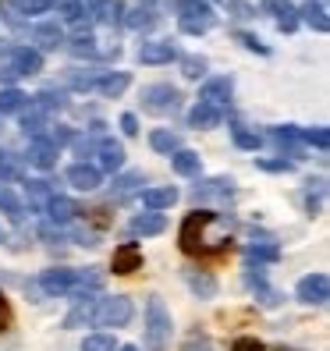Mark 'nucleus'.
<instances>
[{"instance_id": "obj_1", "label": "nucleus", "mask_w": 330, "mask_h": 351, "mask_svg": "<svg viewBox=\"0 0 330 351\" xmlns=\"http://www.w3.org/2000/svg\"><path fill=\"white\" fill-rule=\"evenodd\" d=\"M220 213L213 210H196L181 220V231H178V241H181V252L189 256H210V252H224L228 249V234H210L213 227H220Z\"/></svg>"}, {"instance_id": "obj_2", "label": "nucleus", "mask_w": 330, "mask_h": 351, "mask_svg": "<svg viewBox=\"0 0 330 351\" xmlns=\"http://www.w3.org/2000/svg\"><path fill=\"white\" fill-rule=\"evenodd\" d=\"M171 313H167V305H163V298L150 295L146 298V330H142V337H146V348L150 351H167L171 344Z\"/></svg>"}, {"instance_id": "obj_3", "label": "nucleus", "mask_w": 330, "mask_h": 351, "mask_svg": "<svg viewBox=\"0 0 330 351\" xmlns=\"http://www.w3.org/2000/svg\"><path fill=\"white\" fill-rule=\"evenodd\" d=\"M178 11V25L185 36H206L217 25V11L206 0H171Z\"/></svg>"}, {"instance_id": "obj_4", "label": "nucleus", "mask_w": 330, "mask_h": 351, "mask_svg": "<svg viewBox=\"0 0 330 351\" xmlns=\"http://www.w3.org/2000/svg\"><path fill=\"white\" fill-rule=\"evenodd\" d=\"M132 316H135L132 298H125V295L99 298L96 313H93V326H114V330H121V326H128V323H132Z\"/></svg>"}, {"instance_id": "obj_5", "label": "nucleus", "mask_w": 330, "mask_h": 351, "mask_svg": "<svg viewBox=\"0 0 330 351\" xmlns=\"http://www.w3.org/2000/svg\"><path fill=\"white\" fill-rule=\"evenodd\" d=\"M178 107H181V93L174 86H167V82H156V86L142 89V110L146 114L163 117V114H174Z\"/></svg>"}, {"instance_id": "obj_6", "label": "nucleus", "mask_w": 330, "mask_h": 351, "mask_svg": "<svg viewBox=\"0 0 330 351\" xmlns=\"http://www.w3.org/2000/svg\"><path fill=\"white\" fill-rule=\"evenodd\" d=\"M295 298L302 305H327L330 302V277L327 274H309L298 280L295 287Z\"/></svg>"}, {"instance_id": "obj_7", "label": "nucleus", "mask_w": 330, "mask_h": 351, "mask_svg": "<svg viewBox=\"0 0 330 351\" xmlns=\"http://www.w3.org/2000/svg\"><path fill=\"white\" fill-rule=\"evenodd\" d=\"M231 93H235V82H231L228 75L206 78L202 89H199V103H210V107L224 110V103H231Z\"/></svg>"}, {"instance_id": "obj_8", "label": "nucleus", "mask_w": 330, "mask_h": 351, "mask_svg": "<svg viewBox=\"0 0 330 351\" xmlns=\"http://www.w3.org/2000/svg\"><path fill=\"white\" fill-rule=\"evenodd\" d=\"M259 11L277 18L281 32H295L298 29V8L292 4V0H259Z\"/></svg>"}, {"instance_id": "obj_9", "label": "nucleus", "mask_w": 330, "mask_h": 351, "mask_svg": "<svg viewBox=\"0 0 330 351\" xmlns=\"http://www.w3.org/2000/svg\"><path fill=\"white\" fill-rule=\"evenodd\" d=\"M68 184L71 189H78V192H96L99 184H103V171L96 167V163H71L68 167Z\"/></svg>"}, {"instance_id": "obj_10", "label": "nucleus", "mask_w": 330, "mask_h": 351, "mask_svg": "<svg viewBox=\"0 0 330 351\" xmlns=\"http://www.w3.org/2000/svg\"><path fill=\"white\" fill-rule=\"evenodd\" d=\"M171 60H178V47L171 43V39H153V43H142L139 47V64H171Z\"/></svg>"}, {"instance_id": "obj_11", "label": "nucleus", "mask_w": 330, "mask_h": 351, "mask_svg": "<svg viewBox=\"0 0 330 351\" xmlns=\"http://www.w3.org/2000/svg\"><path fill=\"white\" fill-rule=\"evenodd\" d=\"M57 156H60V149L54 146L47 135H43V138H32V142H29V153H25V160L32 163L36 171H54V167H57Z\"/></svg>"}, {"instance_id": "obj_12", "label": "nucleus", "mask_w": 330, "mask_h": 351, "mask_svg": "<svg viewBox=\"0 0 330 351\" xmlns=\"http://www.w3.org/2000/svg\"><path fill=\"white\" fill-rule=\"evenodd\" d=\"M110 266H114V274H121V277H128V274L142 270V249H139L135 241H121L117 249H114Z\"/></svg>"}, {"instance_id": "obj_13", "label": "nucleus", "mask_w": 330, "mask_h": 351, "mask_svg": "<svg viewBox=\"0 0 330 351\" xmlns=\"http://www.w3.org/2000/svg\"><path fill=\"white\" fill-rule=\"evenodd\" d=\"M39 287H43V295L50 298H64L75 291V270H47L39 277Z\"/></svg>"}, {"instance_id": "obj_14", "label": "nucleus", "mask_w": 330, "mask_h": 351, "mask_svg": "<svg viewBox=\"0 0 330 351\" xmlns=\"http://www.w3.org/2000/svg\"><path fill=\"white\" fill-rule=\"evenodd\" d=\"M47 128H50V114L39 107L36 99H29V103H25V110H22V132L32 135V138H43Z\"/></svg>"}, {"instance_id": "obj_15", "label": "nucleus", "mask_w": 330, "mask_h": 351, "mask_svg": "<svg viewBox=\"0 0 330 351\" xmlns=\"http://www.w3.org/2000/svg\"><path fill=\"white\" fill-rule=\"evenodd\" d=\"M89 14L99 25L117 29L121 22H125V4H121V0H96V4H89Z\"/></svg>"}, {"instance_id": "obj_16", "label": "nucleus", "mask_w": 330, "mask_h": 351, "mask_svg": "<svg viewBox=\"0 0 330 351\" xmlns=\"http://www.w3.org/2000/svg\"><path fill=\"white\" fill-rule=\"evenodd\" d=\"M22 75V57H18V47H4L0 50V89H11Z\"/></svg>"}, {"instance_id": "obj_17", "label": "nucleus", "mask_w": 330, "mask_h": 351, "mask_svg": "<svg viewBox=\"0 0 330 351\" xmlns=\"http://www.w3.org/2000/svg\"><path fill=\"white\" fill-rule=\"evenodd\" d=\"M43 213L50 217V223L64 227V223H71L82 210H78V202H75V199H68V195H54V199L47 202V210H43Z\"/></svg>"}, {"instance_id": "obj_18", "label": "nucleus", "mask_w": 330, "mask_h": 351, "mask_svg": "<svg viewBox=\"0 0 330 351\" xmlns=\"http://www.w3.org/2000/svg\"><path fill=\"white\" fill-rule=\"evenodd\" d=\"M298 22H305L313 32H327V29H330L327 4H323V0H305V4L298 8Z\"/></svg>"}, {"instance_id": "obj_19", "label": "nucleus", "mask_w": 330, "mask_h": 351, "mask_svg": "<svg viewBox=\"0 0 330 351\" xmlns=\"http://www.w3.org/2000/svg\"><path fill=\"white\" fill-rule=\"evenodd\" d=\"M32 50H39V53H43V50H57L60 43H64V29H60L57 22H43V25H36L32 29Z\"/></svg>"}, {"instance_id": "obj_20", "label": "nucleus", "mask_w": 330, "mask_h": 351, "mask_svg": "<svg viewBox=\"0 0 330 351\" xmlns=\"http://www.w3.org/2000/svg\"><path fill=\"white\" fill-rule=\"evenodd\" d=\"M128 86H132V75H128V71H103L99 82H96V93L107 96V99H117Z\"/></svg>"}, {"instance_id": "obj_21", "label": "nucleus", "mask_w": 330, "mask_h": 351, "mask_svg": "<svg viewBox=\"0 0 330 351\" xmlns=\"http://www.w3.org/2000/svg\"><path fill=\"white\" fill-rule=\"evenodd\" d=\"M231 178H210V181H199L196 184V199L199 202H206V199H224L228 202L231 195H235V189H231Z\"/></svg>"}, {"instance_id": "obj_22", "label": "nucleus", "mask_w": 330, "mask_h": 351, "mask_svg": "<svg viewBox=\"0 0 330 351\" xmlns=\"http://www.w3.org/2000/svg\"><path fill=\"white\" fill-rule=\"evenodd\" d=\"M174 202H178V189H174V184H163V189H146V192H142V206H146L150 213L171 210Z\"/></svg>"}, {"instance_id": "obj_23", "label": "nucleus", "mask_w": 330, "mask_h": 351, "mask_svg": "<svg viewBox=\"0 0 330 351\" xmlns=\"http://www.w3.org/2000/svg\"><path fill=\"white\" fill-rule=\"evenodd\" d=\"M220 121H224V110L210 107V103H196V107L189 110V128H196V132H206V128H217Z\"/></svg>"}, {"instance_id": "obj_24", "label": "nucleus", "mask_w": 330, "mask_h": 351, "mask_svg": "<svg viewBox=\"0 0 330 351\" xmlns=\"http://www.w3.org/2000/svg\"><path fill=\"white\" fill-rule=\"evenodd\" d=\"M96 305H99L96 295H82V298H75V308L64 316V330H75V326H82V323H93Z\"/></svg>"}, {"instance_id": "obj_25", "label": "nucleus", "mask_w": 330, "mask_h": 351, "mask_svg": "<svg viewBox=\"0 0 330 351\" xmlns=\"http://www.w3.org/2000/svg\"><path fill=\"white\" fill-rule=\"evenodd\" d=\"M125 167V146L121 142H114V138H103L99 142V171H121Z\"/></svg>"}, {"instance_id": "obj_26", "label": "nucleus", "mask_w": 330, "mask_h": 351, "mask_svg": "<svg viewBox=\"0 0 330 351\" xmlns=\"http://www.w3.org/2000/svg\"><path fill=\"white\" fill-rule=\"evenodd\" d=\"M167 231V220H163V213H139L132 220V234L135 238H153V234H163Z\"/></svg>"}, {"instance_id": "obj_27", "label": "nucleus", "mask_w": 330, "mask_h": 351, "mask_svg": "<svg viewBox=\"0 0 330 351\" xmlns=\"http://www.w3.org/2000/svg\"><path fill=\"white\" fill-rule=\"evenodd\" d=\"M245 259L256 263V266H263V263H277V259H281V249H277L274 241H249V245H245Z\"/></svg>"}, {"instance_id": "obj_28", "label": "nucleus", "mask_w": 330, "mask_h": 351, "mask_svg": "<svg viewBox=\"0 0 330 351\" xmlns=\"http://www.w3.org/2000/svg\"><path fill=\"white\" fill-rule=\"evenodd\" d=\"M171 167H174L181 178H196V174L202 171V160H199V153H192V149H178V153H171Z\"/></svg>"}, {"instance_id": "obj_29", "label": "nucleus", "mask_w": 330, "mask_h": 351, "mask_svg": "<svg viewBox=\"0 0 330 351\" xmlns=\"http://www.w3.org/2000/svg\"><path fill=\"white\" fill-rule=\"evenodd\" d=\"M0 213H8L14 223L25 217V206H22V199L14 195V189H11V184H8L4 178H0Z\"/></svg>"}, {"instance_id": "obj_30", "label": "nucleus", "mask_w": 330, "mask_h": 351, "mask_svg": "<svg viewBox=\"0 0 330 351\" xmlns=\"http://www.w3.org/2000/svg\"><path fill=\"white\" fill-rule=\"evenodd\" d=\"M125 25H132V29H139V32H150L153 25H160V14L153 11V4H139V8L125 18Z\"/></svg>"}, {"instance_id": "obj_31", "label": "nucleus", "mask_w": 330, "mask_h": 351, "mask_svg": "<svg viewBox=\"0 0 330 351\" xmlns=\"http://www.w3.org/2000/svg\"><path fill=\"white\" fill-rule=\"evenodd\" d=\"M150 146H153L156 153H163V156H171V153L181 149V138H178V132H171V128H156V132H150Z\"/></svg>"}, {"instance_id": "obj_32", "label": "nucleus", "mask_w": 330, "mask_h": 351, "mask_svg": "<svg viewBox=\"0 0 330 351\" xmlns=\"http://www.w3.org/2000/svg\"><path fill=\"white\" fill-rule=\"evenodd\" d=\"M142 184H146V181H142L139 171H135V174H125V178H117L114 189H110V199H114V202H125L128 195H135V192L142 189Z\"/></svg>"}, {"instance_id": "obj_33", "label": "nucleus", "mask_w": 330, "mask_h": 351, "mask_svg": "<svg viewBox=\"0 0 330 351\" xmlns=\"http://www.w3.org/2000/svg\"><path fill=\"white\" fill-rule=\"evenodd\" d=\"M189 287L199 298H213L217 295V277L206 274V270H189Z\"/></svg>"}, {"instance_id": "obj_34", "label": "nucleus", "mask_w": 330, "mask_h": 351, "mask_svg": "<svg viewBox=\"0 0 330 351\" xmlns=\"http://www.w3.org/2000/svg\"><path fill=\"white\" fill-rule=\"evenodd\" d=\"M57 192L50 189V181H29V206L36 213H43L47 210V202L54 199Z\"/></svg>"}, {"instance_id": "obj_35", "label": "nucleus", "mask_w": 330, "mask_h": 351, "mask_svg": "<svg viewBox=\"0 0 330 351\" xmlns=\"http://www.w3.org/2000/svg\"><path fill=\"white\" fill-rule=\"evenodd\" d=\"M25 103H29V96L22 93V89H0V114H22L25 110Z\"/></svg>"}, {"instance_id": "obj_36", "label": "nucleus", "mask_w": 330, "mask_h": 351, "mask_svg": "<svg viewBox=\"0 0 330 351\" xmlns=\"http://www.w3.org/2000/svg\"><path fill=\"white\" fill-rule=\"evenodd\" d=\"M231 135H235V146H238V149H249V153H256V149L263 146V135H259V132H249L245 125H238V121L231 125Z\"/></svg>"}, {"instance_id": "obj_37", "label": "nucleus", "mask_w": 330, "mask_h": 351, "mask_svg": "<svg viewBox=\"0 0 330 351\" xmlns=\"http://www.w3.org/2000/svg\"><path fill=\"white\" fill-rule=\"evenodd\" d=\"M57 14L64 18V22H71V25H82V14H89V8H86V0H60Z\"/></svg>"}, {"instance_id": "obj_38", "label": "nucleus", "mask_w": 330, "mask_h": 351, "mask_svg": "<svg viewBox=\"0 0 330 351\" xmlns=\"http://www.w3.org/2000/svg\"><path fill=\"white\" fill-rule=\"evenodd\" d=\"M298 142H305V146H316L320 153L330 149V132L327 128H298Z\"/></svg>"}, {"instance_id": "obj_39", "label": "nucleus", "mask_w": 330, "mask_h": 351, "mask_svg": "<svg viewBox=\"0 0 330 351\" xmlns=\"http://www.w3.org/2000/svg\"><path fill=\"white\" fill-rule=\"evenodd\" d=\"M8 4H11V11L14 14H47L50 8H54V0H8Z\"/></svg>"}, {"instance_id": "obj_40", "label": "nucleus", "mask_w": 330, "mask_h": 351, "mask_svg": "<svg viewBox=\"0 0 330 351\" xmlns=\"http://www.w3.org/2000/svg\"><path fill=\"white\" fill-rule=\"evenodd\" d=\"M71 53H75V57H99L96 36H93V32H78V36L71 39Z\"/></svg>"}, {"instance_id": "obj_41", "label": "nucleus", "mask_w": 330, "mask_h": 351, "mask_svg": "<svg viewBox=\"0 0 330 351\" xmlns=\"http://www.w3.org/2000/svg\"><path fill=\"white\" fill-rule=\"evenodd\" d=\"M18 57H22V75H39L43 71V53L32 50V47H18Z\"/></svg>"}, {"instance_id": "obj_42", "label": "nucleus", "mask_w": 330, "mask_h": 351, "mask_svg": "<svg viewBox=\"0 0 330 351\" xmlns=\"http://www.w3.org/2000/svg\"><path fill=\"white\" fill-rule=\"evenodd\" d=\"M245 284H249L256 295H263V305H277V302H281V295H277V291H270V287H266L263 274H252V270H249V274H245Z\"/></svg>"}, {"instance_id": "obj_43", "label": "nucleus", "mask_w": 330, "mask_h": 351, "mask_svg": "<svg viewBox=\"0 0 330 351\" xmlns=\"http://www.w3.org/2000/svg\"><path fill=\"white\" fill-rule=\"evenodd\" d=\"M82 351H117V341L114 334H89L82 341Z\"/></svg>"}, {"instance_id": "obj_44", "label": "nucleus", "mask_w": 330, "mask_h": 351, "mask_svg": "<svg viewBox=\"0 0 330 351\" xmlns=\"http://www.w3.org/2000/svg\"><path fill=\"white\" fill-rule=\"evenodd\" d=\"M181 75L185 78H192V82H199L202 75H206V57H181Z\"/></svg>"}, {"instance_id": "obj_45", "label": "nucleus", "mask_w": 330, "mask_h": 351, "mask_svg": "<svg viewBox=\"0 0 330 351\" xmlns=\"http://www.w3.org/2000/svg\"><path fill=\"white\" fill-rule=\"evenodd\" d=\"M36 103H39V107H43L47 114H54V110L64 107V93H60V89H43V93L36 96Z\"/></svg>"}, {"instance_id": "obj_46", "label": "nucleus", "mask_w": 330, "mask_h": 351, "mask_svg": "<svg viewBox=\"0 0 330 351\" xmlns=\"http://www.w3.org/2000/svg\"><path fill=\"white\" fill-rule=\"evenodd\" d=\"M274 138L295 153V146H298V128H295V125H281V128H274Z\"/></svg>"}, {"instance_id": "obj_47", "label": "nucleus", "mask_w": 330, "mask_h": 351, "mask_svg": "<svg viewBox=\"0 0 330 351\" xmlns=\"http://www.w3.org/2000/svg\"><path fill=\"white\" fill-rule=\"evenodd\" d=\"M224 8H228L235 18H241V22H245V18H256V8L245 4V0H224Z\"/></svg>"}, {"instance_id": "obj_48", "label": "nucleus", "mask_w": 330, "mask_h": 351, "mask_svg": "<svg viewBox=\"0 0 330 351\" xmlns=\"http://www.w3.org/2000/svg\"><path fill=\"white\" fill-rule=\"evenodd\" d=\"M235 39H238V43H241L245 50H256V53H263V57L270 53V47H263V43H259V39H256L252 32H235Z\"/></svg>"}, {"instance_id": "obj_49", "label": "nucleus", "mask_w": 330, "mask_h": 351, "mask_svg": "<svg viewBox=\"0 0 330 351\" xmlns=\"http://www.w3.org/2000/svg\"><path fill=\"white\" fill-rule=\"evenodd\" d=\"M47 138H50L54 146L60 149V146H68V142H75V132H71V128H60V125H57L54 132H47Z\"/></svg>"}, {"instance_id": "obj_50", "label": "nucleus", "mask_w": 330, "mask_h": 351, "mask_svg": "<svg viewBox=\"0 0 330 351\" xmlns=\"http://www.w3.org/2000/svg\"><path fill=\"white\" fill-rule=\"evenodd\" d=\"M14 174H18V163H14V156H11L8 149H0V178L8 181V178H14Z\"/></svg>"}, {"instance_id": "obj_51", "label": "nucleus", "mask_w": 330, "mask_h": 351, "mask_svg": "<svg viewBox=\"0 0 330 351\" xmlns=\"http://www.w3.org/2000/svg\"><path fill=\"white\" fill-rule=\"evenodd\" d=\"M231 351H266V348H263V341H256V337H238V341L231 344Z\"/></svg>"}, {"instance_id": "obj_52", "label": "nucleus", "mask_w": 330, "mask_h": 351, "mask_svg": "<svg viewBox=\"0 0 330 351\" xmlns=\"http://www.w3.org/2000/svg\"><path fill=\"white\" fill-rule=\"evenodd\" d=\"M11 319H14V316H11V302H8V295H4V291H0V330H8V326H11Z\"/></svg>"}, {"instance_id": "obj_53", "label": "nucleus", "mask_w": 330, "mask_h": 351, "mask_svg": "<svg viewBox=\"0 0 330 351\" xmlns=\"http://www.w3.org/2000/svg\"><path fill=\"white\" fill-rule=\"evenodd\" d=\"M121 132H125V135H139V117L135 114H121Z\"/></svg>"}, {"instance_id": "obj_54", "label": "nucleus", "mask_w": 330, "mask_h": 351, "mask_svg": "<svg viewBox=\"0 0 330 351\" xmlns=\"http://www.w3.org/2000/svg\"><path fill=\"white\" fill-rule=\"evenodd\" d=\"M259 167L263 171H292V163L287 160H259Z\"/></svg>"}, {"instance_id": "obj_55", "label": "nucleus", "mask_w": 330, "mask_h": 351, "mask_svg": "<svg viewBox=\"0 0 330 351\" xmlns=\"http://www.w3.org/2000/svg\"><path fill=\"white\" fill-rule=\"evenodd\" d=\"M181 351H213V348H210V344H206V341H196V337H192V341H189V344H185Z\"/></svg>"}, {"instance_id": "obj_56", "label": "nucleus", "mask_w": 330, "mask_h": 351, "mask_svg": "<svg viewBox=\"0 0 330 351\" xmlns=\"http://www.w3.org/2000/svg\"><path fill=\"white\" fill-rule=\"evenodd\" d=\"M117 351H139V348H135V344H121Z\"/></svg>"}, {"instance_id": "obj_57", "label": "nucleus", "mask_w": 330, "mask_h": 351, "mask_svg": "<svg viewBox=\"0 0 330 351\" xmlns=\"http://www.w3.org/2000/svg\"><path fill=\"white\" fill-rule=\"evenodd\" d=\"M0 241H4V231H0Z\"/></svg>"}, {"instance_id": "obj_58", "label": "nucleus", "mask_w": 330, "mask_h": 351, "mask_svg": "<svg viewBox=\"0 0 330 351\" xmlns=\"http://www.w3.org/2000/svg\"><path fill=\"white\" fill-rule=\"evenodd\" d=\"M142 4H150V0H142Z\"/></svg>"}]
</instances>
